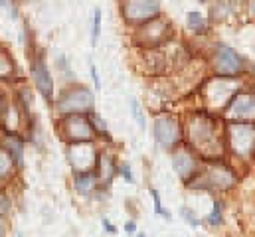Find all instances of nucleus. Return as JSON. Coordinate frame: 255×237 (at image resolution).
<instances>
[{
    "label": "nucleus",
    "instance_id": "nucleus-33",
    "mask_svg": "<svg viewBox=\"0 0 255 237\" xmlns=\"http://www.w3.org/2000/svg\"><path fill=\"white\" fill-rule=\"evenodd\" d=\"M136 237H146L144 234H136Z\"/></svg>",
    "mask_w": 255,
    "mask_h": 237
},
{
    "label": "nucleus",
    "instance_id": "nucleus-35",
    "mask_svg": "<svg viewBox=\"0 0 255 237\" xmlns=\"http://www.w3.org/2000/svg\"><path fill=\"white\" fill-rule=\"evenodd\" d=\"M200 2H206V0H200Z\"/></svg>",
    "mask_w": 255,
    "mask_h": 237
},
{
    "label": "nucleus",
    "instance_id": "nucleus-16",
    "mask_svg": "<svg viewBox=\"0 0 255 237\" xmlns=\"http://www.w3.org/2000/svg\"><path fill=\"white\" fill-rule=\"evenodd\" d=\"M73 188L79 196H91L97 188H99V182L95 172H81V174H75L73 178Z\"/></svg>",
    "mask_w": 255,
    "mask_h": 237
},
{
    "label": "nucleus",
    "instance_id": "nucleus-30",
    "mask_svg": "<svg viewBox=\"0 0 255 237\" xmlns=\"http://www.w3.org/2000/svg\"><path fill=\"white\" fill-rule=\"evenodd\" d=\"M4 111H6V103H4V95L0 93V120H2V115H4Z\"/></svg>",
    "mask_w": 255,
    "mask_h": 237
},
{
    "label": "nucleus",
    "instance_id": "nucleus-9",
    "mask_svg": "<svg viewBox=\"0 0 255 237\" xmlns=\"http://www.w3.org/2000/svg\"><path fill=\"white\" fill-rule=\"evenodd\" d=\"M212 67L218 75H224V77H232V75H238L242 71V58L238 56L236 50H232L230 46H224L220 44L214 52V58H212Z\"/></svg>",
    "mask_w": 255,
    "mask_h": 237
},
{
    "label": "nucleus",
    "instance_id": "nucleus-4",
    "mask_svg": "<svg viewBox=\"0 0 255 237\" xmlns=\"http://www.w3.org/2000/svg\"><path fill=\"white\" fill-rule=\"evenodd\" d=\"M56 107L62 115H83L93 109V93L83 85L65 89Z\"/></svg>",
    "mask_w": 255,
    "mask_h": 237
},
{
    "label": "nucleus",
    "instance_id": "nucleus-23",
    "mask_svg": "<svg viewBox=\"0 0 255 237\" xmlns=\"http://www.w3.org/2000/svg\"><path fill=\"white\" fill-rule=\"evenodd\" d=\"M180 216H182V220L190 226V228H194V230H198L200 226H202V222H200V218L196 216V212L194 210H190L188 206H184V208H180Z\"/></svg>",
    "mask_w": 255,
    "mask_h": 237
},
{
    "label": "nucleus",
    "instance_id": "nucleus-26",
    "mask_svg": "<svg viewBox=\"0 0 255 237\" xmlns=\"http://www.w3.org/2000/svg\"><path fill=\"white\" fill-rule=\"evenodd\" d=\"M119 174L125 178L128 184H134V176H132V170L128 164H119Z\"/></svg>",
    "mask_w": 255,
    "mask_h": 237
},
{
    "label": "nucleus",
    "instance_id": "nucleus-15",
    "mask_svg": "<svg viewBox=\"0 0 255 237\" xmlns=\"http://www.w3.org/2000/svg\"><path fill=\"white\" fill-rule=\"evenodd\" d=\"M0 146L10 154V158L14 160L16 168L20 170L24 166V140H22V136L18 132L16 134H4Z\"/></svg>",
    "mask_w": 255,
    "mask_h": 237
},
{
    "label": "nucleus",
    "instance_id": "nucleus-31",
    "mask_svg": "<svg viewBox=\"0 0 255 237\" xmlns=\"http://www.w3.org/2000/svg\"><path fill=\"white\" fill-rule=\"evenodd\" d=\"M4 232H6V222H4L2 216H0V237H4Z\"/></svg>",
    "mask_w": 255,
    "mask_h": 237
},
{
    "label": "nucleus",
    "instance_id": "nucleus-11",
    "mask_svg": "<svg viewBox=\"0 0 255 237\" xmlns=\"http://www.w3.org/2000/svg\"><path fill=\"white\" fill-rule=\"evenodd\" d=\"M32 77H34V83H36L38 91L42 93V97L52 103V99H54V81H52L50 67H48L46 59L40 54L34 56V59H32Z\"/></svg>",
    "mask_w": 255,
    "mask_h": 237
},
{
    "label": "nucleus",
    "instance_id": "nucleus-18",
    "mask_svg": "<svg viewBox=\"0 0 255 237\" xmlns=\"http://www.w3.org/2000/svg\"><path fill=\"white\" fill-rule=\"evenodd\" d=\"M14 168H16L14 160H12L10 154L0 146V182H4L6 178L10 176V174L14 172Z\"/></svg>",
    "mask_w": 255,
    "mask_h": 237
},
{
    "label": "nucleus",
    "instance_id": "nucleus-13",
    "mask_svg": "<svg viewBox=\"0 0 255 237\" xmlns=\"http://www.w3.org/2000/svg\"><path fill=\"white\" fill-rule=\"evenodd\" d=\"M172 164H174V172L180 176V180L190 182L192 178L198 174V170L202 168L194 156V152L188 148H178L172 154Z\"/></svg>",
    "mask_w": 255,
    "mask_h": 237
},
{
    "label": "nucleus",
    "instance_id": "nucleus-2",
    "mask_svg": "<svg viewBox=\"0 0 255 237\" xmlns=\"http://www.w3.org/2000/svg\"><path fill=\"white\" fill-rule=\"evenodd\" d=\"M236 174L234 170L224 164L222 160H212L208 166H202L198 170V174L192 178L190 186L196 190H218V192H224V190H230L234 184H236Z\"/></svg>",
    "mask_w": 255,
    "mask_h": 237
},
{
    "label": "nucleus",
    "instance_id": "nucleus-17",
    "mask_svg": "<svg viewBox=\"0 0 255 237\" xmlns=\"http://www.w3.org/2000/svg\"><path fill=\"white\" fill-rule=\"evenodd\" d=\"M206 224H208V226H212V228H220V226L224 224V206H222V202H220V200H216V202H214L212 212L206 216Z\"/></svg>",
    "mask_w": 255,
    "mask_h": 237
},
{
    "label": "nucleus",
    "instance_id": "nucleus-22",
    "mask_svg": "<svg viewBox=\"0 0 255 237\" xmlns=\"http://www.w3.org/2000/svg\"><path fill=\"white\" fill-rule=\"evenodd\" d=\"M89 122H91L93 130H95V134H103V136H107V134H109V128H107L105 120L101 118L99 113H91V115H89Z\"/></svg>",
    "mask_w": 255,
    "mask_h": 237
},
{
    "label": "nucleus",
    "instance_id": "nucleus-12",
    "mask_svg": "<svg viewBox=\"0 0 255 237\" xmlns=\"http://www.w3.org/2000/svg\"><path fill=\"white\" fill-rule=\"evenodd\" d=\"M172 36V28H170V22L168 20H162V18H152L148 22L142 24L140 28V40L144 44H150V46H156L160 42H164L166 38Z\"/></svg>",
    "mask_w": 255,
    "mask_h": 237
},
{
    "label": "nucleus",
    "instance_id": "nucleus-29",
    "mask_svg": "<svg viewBox=\"0 0 255 237\" xmlns=\"http://www.w3.org/2000/svg\"><path fill=\"white\" fill-rule=\"evenodd\" d=\"M123 230H125L127 236H136V222H134V220H128Z\"/></svg>",
    "mask_w": 255,
    "mask_h": 237
},
{
    "label": "nucleus",
    "instance_id": "nucleus-14",
    "mask_svg": "<svg viewBox=\"0 0 255 237\" xmlns=\"http://www.w3.org/2000/svg\"><path fill=\"white\" fill-rule=\"evenodd\" d=\"M95 176H97V182L99 186H109L113 182L115 174L119 172V166L115 164V156H111L109 152H103L99 150L97 154V164H95Z\"/></svg>",
    "mask_w": 255,
    "mask_h": 237
},
{
    "label": "nucleus",
    "instance_id": "nucleus-6",
    "mask_svg": "<svg viewBox=\"0 0 255 237\" xmlns=\"http://www.w3.org/2000/svg\"><path fill=\"white\" fill-rule=\"evenodd\" d=\"M121 12L130 24H144L160 14V4L156 0H123Z\"/></svg>",
    "mask_w": 255,
    "mask_h": 237
},
{
    "label": "nucleus",
    "instance_id": "nucleus-28",
    "mask_svg": "<svg viewBox=\"0 0 255 237\" xmlns=\"http://www.w3.org/2000/svg\"><path fill=\"white\" fill-rule=\"evenodd\" d=\"M101 226H103L105 234H109V236H115V234H117V228H115V224H111L107 218H101Z\"/></svg>",
    "mask_w": 255,
    "mask_h": 237
},
{
    "label": "nucleus",
    "instance_id": "nucleus-27",
    "mask_svg": "<svg viewBox=\"0 0 255 237\" xmlns=\"http://www.w3.org/2000/svg\"><path fill=\"white\" fill-rule=\"evenodd\" d=\"M89 71H91V79H93V85H95L97 89H101V79H99V73H97V67H95V63H93V61L89 63Z\"/></svg>",
    "mask_w": 255,
    "mask_h": 237
},
{
    "label": "nucleus",
    "instance_id": "nucleus-34",
    "mask_svg": "<svg viewBox=\"0 0 255 237\" xmlns=\"http://www.w3.org/2000/svg\"><path fill=\"white\" fill-rule=\"evenodd\" d=\"M12 237H22V236H20V234H14V236H12Z\"/></svg>",
    "mask_w": 255,
    "mask_h": 237
},
{
    "label": "nucleus",
    "instance_id": "nucleus-7",
    "mask_svg": "<svg viewBox=\"0 0 255 237\" xmlns=\"http://www.w3.org/2000/svg\"><path fill=\"white\" fill-rule=\"evenodd\" d=\"M154 138L162 148H176L182 140V126L172 115H158L154 118Z\"/></svg>",
    "mask_w": 255,
    "mask_h": 237
},
{
    "label": "nucleus",
    "instance_id": "nucleus-21",
    "mask_svg": "<svg viewBox=\"0 0 255 237\" xmlns=\"http://www.w3.org/2000/svg\"><path fill=\"white\" fill-rule=\"evenodd\" d=\"M150 196H152V204H154V214H156V216H160V218H164L166 222H170V220H172V216H170V212L160 204V194H158V190H156V188H150Z\"/></svg>",
    "mask_w": 255,
    "mask_h": 237
},
{
    "label": "nucleus",
    "instance_id": "nucleus-19",
    "mask_svg": "<svg viewBox=\"0 0 255 237\" xmlns=\"http://www.w3.org/2000/svg\"><path fill=\"white\" fill-rule=\"evenodd\" d=\"M16 73L14 59L10 58L6 52H0V79H10Z\"/></svg>",
    "mask_w": 255,
    "mask_h": 237
},
{
    "label": "nucleus",
    "instance_id": "nucleus-3",
    "mask_svg": "<svg viewBox=\"0 0 255 237\" xmlns=\"http://www.w3.org/2000/svg\"><path fill=\"white\" fill-rule=\"evenodd\" d=\"M230 150L240 158H250L255 150V126L250 122H230L226 130Z\"/></svg>",
    "mask_w": 255,
    "mask_h": 237
},
{
    "label": "nucleus",
    "instance_id": "nucleus-10",
    "mask_svg": "<svg viewBox=\"0 0 255 237\" xmlns=\"http://www.w3.org/2000/svg\"><path fill=\"white\" fill-rule=\"evenodd\" d=\"M226 117L230 122H246L255 118V97L242 93L232 99V103L226 109Z\"/></svg>",
    "mask_w": 255,
    "mask_h": 237
},
{
    "label": "nucleus",
    "instance_id": "nucleus-24",
    "mask_svg": "<svg viewBox=\"0 0 255 237\" xmlns=\"http://www.w3.org/2000/svg\"><path fill=\"white\" fill-rule=\"evenodd\" d=\"M101 36V8H95L93 12V28H91V44L97 46V40Z\"/></svg>",
    "mask_w": 255,
    "mask_h": 237
},
{
    "label": "nucleus",
    "instance_id": "nucleus-8",
    "mask_svg": "<svg viewBox=\"0 0 255 237\" xmlns=\"http://www.w3.org/2000/svg\"><path fill=\"white\" fill-rule=\"evenodd\" d=\"M97 154H99V150H95V146L91 142H75V144H69L67 160L73 166L75 174L93 172L95 164H97Z\"/></svg>",
    "mask_w": 255,
    "mask_h": 237
},
{
    "label": "nucleus",
    "instance_id": "nucleus-20",
    "mask_svg": "<svg viewBox=\"0 0 255 237\" xmlns=\"http://www.w3.org/2000/svg\"><path fill=\"white\" fill-rule=\"evenodd\" d=\"M186 18H188V28H190L192 32L204 34L208 30V24H206V20H204V16L200 12H188Z\"/></svg>",
    "mask_w": 255,
    "mask_h": 237
},
{
    "label": "nucleus",
    "instance_id": "nucleus-5",
    "mask_svg": "<svg viewBox=\"0 0 255 237\" xmlns=\"http://www.w3.org/2000/svg\"><path fill=\"white\" fill-rule=\"evenodd\" d=\"M62 136L67 142H91L95 136V130L89 122V118L83 115H64L62 124H60Z\"/></svg>",
    "mask_w": 255,
    "mask_h": 237
},
{
    "label": "nucleus",
    "instance_id": "nucleus-1",
    "mask_svg": "<svg viewBox=\"0 0 255 237\" xmlns=\"http://www.w3.org/2000/svg\"><path fill=\"white\" fill-rule=\"evenodd\" d=\"M188 138H190V144L194 146V150L208 156L210 162L220 160V152H222L224 142L220 140L216 124L208 115H196V117L190 118Z\"/></svg>",
    "mask_w": 255,
    "mask_h": 237
},
{
    "label": "nucleus",
    "instance_id": "nucleus-32",
    "mask_svg": "<svg viewBox=\"0 0 255 237\" xmlns=\"http://www.w3.org/2000/svg\"><path fill=\"white\" fill-rule=\"evenodd\" d=\"M250 8H252V14L255 16V0H252V4H250Z\"/></svg>",
    "mask_w": 255,
    "mask_h": 237
},
{
    "label": "nucleus",
    "instance_id": "nucleus-25",
    "mask_svg": "<svg viewBox=\"0 0 255 237\" xmlns=\"http://www.w3.org/2000/svg\"><path fill=\"white\" fill-rule=\"evenodd\" d=\"M130 111H132V117L136 120V124H138L140 128H144L146 120H144V115H142V111H140V107H138V103H136L134 99H130Z\"/></svg>",
    "mask_w": 255,
    "mask_h": 237
}]
</instances>
